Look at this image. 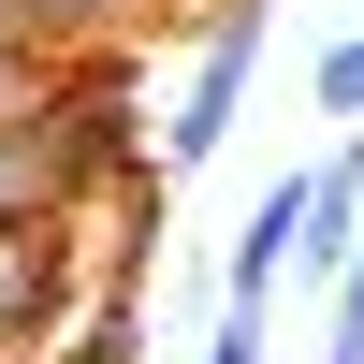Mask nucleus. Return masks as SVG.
<instances>
[{"instance_id": "obj_1", "label": "nucleus", "mask_w": 364, "mask_h": 364, "mask_svg": "<svg viewBox=\"0 0 364 364\" xmlns=\"http://www.w3.org/2000/svg\"><path fill=\"white\" fill-rule=\"evenodd\" d=\"M87 204V146H73V117L29 87V102H0V233H58Z\"/></svg>"}, {"instance_id": "obj_2", "label": "nucleus", "mask_w": 364, "mask_h": 364, "mask_svg": "<svg viewBox=\"0 0 364 364\" xmlns=\"http://www.w3.org/2000/svg\"><path fill=\"white\" fill-rule=\"evenodd\" d=\"M262 15H277V0H233V15L204 29V58H190V102H175V132H161V161H175V175L233 146V117H248V73H262Z\"/></svg>"}, {"instance_id": "obj_3", "label": "nucleus", "mask_w": 364, "mask_h": 364, "mask_svg": "<svg viewBox=\"0 0 364 364\" xmlns=\"http://www.w3.org/2000/svg\"><path fill=\"white\" fill-rule=\"evenodd\" d=\"M291 233H306V175H277V190L248 204V233H233V262H219L233 306H277V291H291Z\"/></svg>"}, {"instance_id": "obj_4", "label": "nucleus", "mask_w": 364, "mask_h": 364, "mask_svg": "<svg viewBox=\"0 0 364 364\" xmlns=\"http://www.w3.org/2000/svg\"><path fill=\"white\" fill-rule=\"evenodd\" d=\"M44 291H58V233H0V350L44 321Z\"/></svg>"}, {"instance_id": "obj_5", "label": "nucleus", "mask_w": 364, "mask_h": 364, "mask_svg": "<svg viewBox=\"0 0 364 364\" xmlns=\"http://www.w3.org/2000/svg\"><path fill=\"white\" fill-rule=\"evenodd\" d=\"M15 15H29V44H102V29H132V15H161V0H15Z\"/></svg>"}, {"instance_id": "obj_6", "label": "nucleus", "mask_w": 364, "mask_h": 364, "mask_svg": "<svg viewBox=\"0 0 364 364\" xmlns=\"http://www.w3.org/2000/svg\"><path fill=\"white\" fill-rule=\"evenodd\" d=\"M306 87H321V117H350V132H364V29H336V44H321Z\"/></svg>"}, {"instance_id": "obj_7", "label": "nucleus", "mask_w": 364, "mask_h": 364, "mask_svg": "<svg viewBox=\"0 0 364 364\" xmlns=\"http://www.w3.org/2000/svg\"><path fill=\"white\" fill-rule=\"evenodd\" d=\"M204 364H262V306H219V336H204Z\"/></svg>"}, {"instance_id": "obj_8", "label": "nucleus", "mask_w": 364, "mask_h": 364, "mask_svg": "<svg viewBox=\"0 0 364 364\" xmlns=\"http://www.w3.org/2000/svg\"><path fill=\"white\" fill-rule=\"evenodd\" d=\"M73 364H132V321H87V336H73Z\"/></svg>"}]
</instances>
